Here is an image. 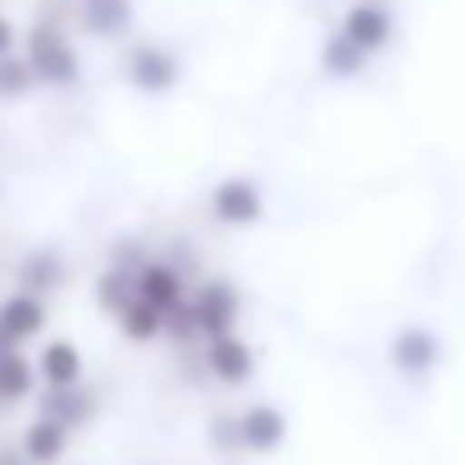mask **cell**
Here are the masks:
<instances>
[{
	"mask_svg": "<svg viewBox=\"0 0 465 465\" xmlns=\"http://www.w3.org/2000/svg\"><path fill=\"white\" fill-rule=\"evenodd\" d=\"M24 55H28V64L37 69V83H42V87H74V83L83 78V55H78V46L69 42V33H64L60 19L33 24Z\"/></svg>",
	"mask_w": 465,
	"mask_h": 465,
	"instance_id": "6da1fadb",
	"label": "cell"
},
{
	"mask_svg": "<svg viewBox=\"0 0 465 465\" xmlns=\"http://www.w3.org/2000/svg\"><path fill=\"white\" fill-rule=\"evenodd\" d=\"M192 315H196V329L201 338H219V333H232L242 320V292L232 279H205L201 288H192Z\"/></svg>",
	"mask_w": 465,
	"mask_h": 465,
	"instance_id": "7a4b0ae2",
	"label": "cell"
},
{
	"mask_svg": "<svg viewBox=\"0 0 465 465\" xmlns=\"http://www.w3.org/2000/svg\"><path fill=\"white\" fill-rule=\"evenodd\" d=\"M124 78L142 92V96H164L178 87L183 78V64L173 51H164L160 42H133L128 55H124Z\"/></svg>",
	"mask_w": 465,
	"mask_h": 465,
	"instance_id": "3957f363",
	"label": "cell"
},
{
	"mask_svg": "<svg viewBox=\"0 0 465 465\" xmlns=\"http://www.w3.org/2000/svg\"><path fill=\"white\" fill-rule=\"evenodd\" d=\"M201 361H205V374H210V379H219L223 388H242V383L256 374V351H252V342H247L238 329L210 338Z\"/></svg>",
	"mask_w": 465,
	"mask_h": 465,
	"instance_id": "277c9868",
	"label": "cell"
},
{
	"mask_svg": "<svg viewBox=\"0 0 465 465\" xmlns=\"http://www.w3.org/2000/svg\"><path fill=\"white\" fill-rule=\"evenodd\" d=\"M210 214L228 228H252L261 223L265 214V196L252 178H223L214 192H210Z\"/></svg>",
	"mask_w": 465,
	"mask_h": 465,
	"instance_id": "5b68a950",
	"label": "cell"
},
{
	"mask_svg": "<svg viewBox=\"0 0 465 465\" xmlns=\"http://www.w3.org/2000/svg\"><path fill=\"white\" fill-rule=\"evenodd\" d=\"M69 283V261L51 247H37V252H24L19 265H15V288L24 292H37V297H55L60 288Z\"/></svg>",
	"mask_w": 465,
	"mask_h": 465,
	"instance_id": "8992f818",
	"label": "cell"
},
{
	"mask_svg": "<svg viewBox=\"0 0 465 465\" xmlns=\"http://www.w3.org/2000/svg\"><path fill=\"white\" fill-rule=\"evenodd\" d=\"M187 288H192V283H187V274H183L173 261L151 256V261L137 270V297H142V302H151V306H160L164 315H169L178 302H187V297H192Z\"/></svg>",
	"mask_w": 465,
	"mask_h": 465,
	"instance_id": "52a82bcc",
	"label": "cell"
},
{
	"mask_svg": "<svg viewBox=\"0 0 465 465\" xmlns=\"http://www.w3.org/2000/svg\"><path fill=\"white\" fill-rule=\"evenodd\" d=\"M96 411H101V397H96L87 383H74V388H46V392L37 397V415H51V420L69 424L74 433L87 429V424L96 420Z\"/></svg>",
	"mask_w": 465,
	"mask_h": 465,
	"instance_id": "ba28073f",
	"label": "cell"
},
{
	"mask_svg": "<svg viewBox=\"0 0 465 465\" xmlns=\"http://www.w3.org/2000/svg\"><path fill=\"white\" fill-rule=\"evenodd\" d=\"M238 424H242V447L256 451V456L279 451L283 438H288V415L270 401H252L247 411H238Z\"/></svg>",
	"mask_w": 465,
	"mask_h": 465,
	"instance_id": "9c48e42d",
	"label": "cell"
},
{
	"mask_svg": "<svg viewBox=\"0 0 465 465\" xmlns=\"http://www.w3.org/2000/svg\"><path fill=\"white\" fill-rule=\"evenodd\" d=\"M338 33H347L361 51L374 55L379 46L392 42V10L383 5V0H356V5L347 10V19H342Z\"/></svg>",
	"mask_w": 465,
	"mask_h": 465,
	"instance_id": "30bf717a",
	"label": "cell"
},
{
	"mask_svg": "<svg viewBox=\"0 0 465 465\" xmlns=\"http://www.w3.org/2000/svg\"><path fill=\"white\" fill-rule=\"evenodd\" d=\"M46 320H51V311H46V297H37V292H24V288H15V292H5V297H0V324H5V329H10L19 342H33V338H42Z\"/></svg>",
	"mask_w": 465,
	"mask_h": 465,
	"instance_id": "8fae6325",
	"label": "cell"
},
{
	"mask_svg": "<svg viewBox=\"0 0 465 465\" xmlns=\"http://www.w3.org/2000/svg\"><path fill=\"white\" fill-rule=\"evenodd\" d=\"M438 356H442L438 338H433L429 329H420V324H411V329H401V333L392 338V365H397L401 374H411V379L429 374V370L438 365Z\"/></svg>",
	"mask_w": 465,
	"mask_h": 465,
	"instance_id": "7c38bea8",
	"label": "cell"
},
{
	"mask_svg": "<svg viewBox=\"0 0 465 465\" xmlns=\"http://www.w3.org/2000/svg\"><path fill=\"white\" fill-rule=\"evenodd\" d=\"M37 374H42V388H74L83 383V351L69 338H51L37 351Z\"/></svg>",
	"mask_w": 465,
	"mask_h": 465,
	"instance_id": "4fadbf2b",
	"label": "cell"
},
{
	"mask_svg": "<svg viewBox=\"0 0 465 465\" xmlns=\"http://www.w3.org/2000/svg\"><path fill=\"white\" fill-rule=\"evenodd\" d=\"M133 19H137L133 0H83L78 5V24L87 37H124Z\"/></svg>",
	"mask_w": 465,
	"mask_h": 465,
	"instance_id": "5bb4252c",
	"label": "cell"
},
{
	"mask_svg": "<svg viewBox=\"0 0 465 465\" xmlns=\"http://www.w3.org/2000/svg\"><path fill=\"white\" fill-rule=\"evenodd\" d=\"M69 438H74L69 424H60V420H51V415H37V420L24 429L19 442H24V451H28L33 465H55V460H64Z\"/></svg>",
	"mask_w": 465,
	"mask_h": 465,
	"instance_id": "9a60e30c",
	"label": "cell"
},
{
	"mask_svg": "<svg viewBox=\"0 0 465 465\" xmlns=\"http://www.w3.org/2000/svg\"><path fill=\"white\" fill-rule=\"evenodd\" d=\"M37 383H42L37 361H33V356H24V347H15V351L0 356V401H5V406L28 401V397L37 392Z\"/></svg>",
	"mask_w": 465,
	"mask_h": 465,
	"instance_id": "2e32d148",
	"label": "cell"
},
{
	"mask_svg": "<svg viewBox=\"0 0 465 465\" xmlns=\"http://www.w3.org/2000/svg\"><path fill=\"white\" fill-rule=\"evenodd\" d=\"M92 292H96V306H101L105 315H119V311L137 297V270L110 261V265L96 274V288H92Z\"/></svg>",
	"mask_w": 465,
	"mask_h": 465,
	"instance_id": "e0dca14e",
	"label": "cell"
},
{
	"mask_svg": "<svg viewBox=\"0 0 465 465\" xmlns=\"http://www.w3.org/2000/svg\"><path fill=\"white\" fill-rule=\"evenodd\" d=\"M114 324H119V333H124L128 342L146 347V342H155V338L164 333V311L151 306V302H142V297H133V302L114 315Z\"/></svg>",
	"mask_w": 465,
	"mask_h": 465,
	"instance_id": "ac0fdd59",
	"label": "cell"
},
{
	"mask_svg": "<svg viewBox=\"0 0 465 465\" xmlns=\"http://www.w3.org/2000/svg\"><path fill=\"white\" fill-rule=\"evenodd\" d=\"M320 64H324V74H333V78H356V74L370 64V51H361L347 33H333V37L324 42V51H320Z\"/></svg>",
	"mask_w": 465,
	"mask_h": 465,
	"instance_id": "d6986e66",
	"label": "cell"
},
{
	"mask_svg": "<svg viewBox=\"0 0 465 465\" xmlns=\"http://www.w3.org/2000/svg\"><path fill=\"white\" fill-rule=\"evenodd\" d=\"M37 83V69L28 64V55H0V101H24Z\"/></svg>",
	"mask_w": 465,
	"mask_h": 465,
	"instance_id": "ffe728a7",
	"label": "cell"
},
{
	"mask_svg": "<svg viewBox=\"0 0 465 465\" xmlns=\"http://www.w3.org/2000/svg\"><path fill=\"white\" fill-rule=\"evenodd\" d=\"M210 442H214L223 456H242L247 447H242V424H238V415H219V420L210 424Z\"/></svg>",
	"mask_w": 465,
	"mask_h": 465,
	"instance_id": "44dd1931",
	"label": "cell"
},
{
	"mask_svg": "<svg viewBox=\"0 0 465 465\" xmlns=\"http://www.w3.org/2000/svg\"><path fill=\"white\" fill-rule=\"evenodd\" d=\"M0 465H33L24 442H0Z\"/></svg>",
	"mask_w": 465,
	"mask_h": 465,
	"instance_id": "7402d4cb",
	"label": "cell"
},
{
	"mask_svg": "<svg viewBox=\"0 0 465 465\" xmlns=\"http://www.w3.org/2000/svg\"><path fill=\"white\" fill-rule=\"evenodd\" d=\"M15 42H19V28L0 15V55H15Z\"/></svg>",
	"mask_w": 465,
	"mask_h": 465,
	"instance_id": "603a6c76",
	"label": "cell"
},
{
	"mask_svg": "<svg viewBox=\"0 0 465 465\" xmlns=\"http://www.w3.org/2000/svg\"><path fill=\"white\" fill-rule=\"evenodd\" d=\"M15 347H24V342H19V338L5 329V324H0V356H5V351H15Z\"/></svg>",
	"mask_w": 465,
	"mask_h": 465,
	"instance_id": "cb8c5ba5",
	"label": "cell"
},
{
	"mask_svg": "<svg viewBox=\"0 0 465 465\" xmlns=\"http://www.w3.org/2000/svg\"><path fill=\"white\" fill-rule=\"evenodd\" d=\"M0 411H5V401H0Z\"/></svg>",
	"mask_w": 465,
	"mask_h": 465,
	"instance_id": "d4e9b609",
	"label": "cell"
}]
</instances>
